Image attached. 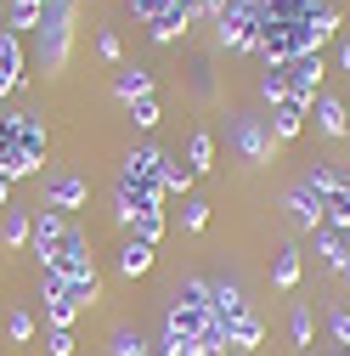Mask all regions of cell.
<instances>
[{"label":"cell","mask_w":350,"mask_h":356,"mask_svg":"<svg viewBox=\"0 0 350 356\" xmlns=\"http://www.w3.org/2000/svg\"><path fill=\"white\" fill-rule=\"evenodd\" d=\"M46 159V130H40L34 113H6L0 119V175L6 181H23V175L40 170Z\"/></svg>","instance_id":"cell-1"},{"label":"cell","mask_w":350,"mask_h":356,"mask_svg":"<svg viewBox=\"0 0 350 356\" xmlns=\"http://www.w3.org/2000/svg\"><path fill=\"white\" fill-rule=\"evenodd\" d=\"M215 40L226 51H254L260 46V0H226L215 12Z\"/></svg>","instance_id":"cell-2"},{"label":"cell","mask_w":350,"mask_h":356,"mask_svg":"<svg viewBox=\"0 0 350 356\" xmlns=\"http://www.w3.org/2000/svg\"><path fill=\"white\" fill-rule=\"evenodd\" d=\"M40 266H46V277H62V283L97 272V266H91V243H85L79 227H62V238H57L46 254H40Z\"/></svg>","instance_id":"cell-3"},{"label":"cell","mask_w":350,"mask_h":356,"mask_svg":"<svg viewBox=\"0 0 350 356\" xmlns=\"http://www.w3.org/2000/svg\"><path fill=\"white\" fill-rule=\"evenodd\" d=\"M68 34H74V0H46V17H40V63H46V74H57L68 63Z\"/></svg>","instance_id":"cell-4"},{"label":"cell","mask_w":350,"mask_h":356,"mask_svg":"<svg viewBox=\"0 0 350 356\" xmlns=\"http://www.w3.org/2000/svg\"><path fill=\"white\" fill-rule=\"evenodd\" d=\"M232 142H238V153H243L249 164H272V153L283 147V142L272 136V124H266V119H249V113H232Z\"/></svg>","instance_id":"cell-5"},{"label":"cell","mask_w":350,"mask_h":356,"mask_svg":"<svg viewBox=\"0 0 350 356\" xmlns=\"http://www.w3.org/2000/svg\"><path fill=\"white\" fill-rule=\"evenodd\" d=\"M119 209V227H136L142 215H153L158 204H164V187H153V181H130V175H119V198H113Z\"/></svg>","instance_id":"cell-6"},{"label":"cell","mask_w":350,"mask_h":356,"mask_svg":"<svg viewBox=\"0 0 350 356\" xmlns=\"http://www.w3.org/2000/svg\"><path fill=\"white\" fill-rule=\"evenodd\" d=\"M283 204H288V220H294L299 232H317V227H322V215H328V198L317 193L311 175H299V181L288 187V198H283Z\"/></svg>","instance_id":"cell-7"},{"label":"cell","mask_w":350,"mask_h":356,"mask_svg":"<svg viewBox=\"0 0 350 356\" xmlns=\"http://www.w3.org/2000/svg\"><path fill=\"white\" fill-rule=\"evenodd\" d=\"M283 74H288V97L294 102H317V85H322V51H311V57H294V63H283Z\"/></svg>","instance_id":"cell-8"},{"label":"cell","mask_w":350,"mask_h":356,"mask_svg":"<svg viewBox=\"0 0 350 356\" xmlns=\"http://www.w3.org/2000/svg\"><path fill=\"white\" fill-rule=\"evenodd\" d=\"M85 198H91V187H85L79 181V175H51V181H46V204H40V209H57V215H68V209H85Z\"/></svg>","instance_id":"cell-9"},{"label":"cell","mask_w":350,"mask_h":356,"mask_svg":"<svg viewBox=\"0 0 350 356\" xmlns=\"http://www.w3.org/2000/svg\"><path fill=\"white\" fill-rule=\"evenodd\" d=\"M164 159H169L164 147H136V153L124 159V170H119V175H130V181H153V187H158V175H164Z\"/></svg>","instance_id":"cell-10"},{"label":"cell","mask_w":350,"mask_h":356,"mask_svg":"<svg viewBox=\"0 0 350 356\" xmlns=\"http://www.w3.org/2000/svg\"><path fill=\"white\" fill-rule=\"evenodd\" d=\"M305 113H311V102H294V97L277 102L272 119H266V124H272V136H277V142H294V136H299V124H305Z\"/></svg>","instance_id":"cell-11"},{"label":"cell","mask_w":350,"mask_h":356,"mask_svg":"<svg viewBox=\"0 0 350 356\" xmlns=\"http://www.w3.org/2000/svg\"><path fill=\"white\" fill-rule=\"evenodd\" d=\"M221 323H226V345H238V350H254L266 339V323H260L254 311H238V317H221Z\"/></svg>","instance_id":"cell-12"},{"label":"cell","mask_w":350,"mask_h":356,"mask_svg":"<svg viewBox=\"0 0 350 356\" xmlns=\"http://www.w3.org/2000/svg\"><path fill=\"white\" fill-rule=\"evenodd\" d=\"M153 249H158V243L130 238V243L119 249V272H124V277H147V272H153Z\"/></svg>","instance_id":"cell-13"},{"label":"cell","mask_w":350,"mask_h":356,"mask_svg":"<svg viewBox=\"0 0 350 356\" xmlns=\"http://www.w3.org/2000/svg\"><path fill=\"white\" fill-rule=\"evenodd\" d=\"M311 108H317V130L322 136H350V113H344L339 97H317Z\"/></svg>","instance_id":"cell-14"},{"label":"cell","mask_w":350,"mask_h":356,"mask_svg":"<svg viewBox=\"0 0 350 356\" xmlns=\"http://www.w3.org/2000/svg\"><path fill=\"white\" fill-rule=\"evenodd\" d=\"M17 79H23V46H17V34H0V97H6Z\"/></svg>","instance_id":"cell-15"},{"label":"cell","mask_w":350,"mask_h":356,"mask_svg":"<svg viewBox=\"0 0 350 356\" xmlns=\"http://www.w3.org/2000/svg\"><path fill=\"white\" fill-rule=\"evenodd\" d=\"M113 97H119V102H142V97H153V74H147V68H124V74L113 79Z\"/></svg>","instance_id":"cell-16"},{"label":"cell","mask_w":350,"mask_h":356,"mask_svg":"<svg viewBox=\"0 0 350 356\" xmlns=\"http://www.w3.org/2000/svg\"><path fill=\"white\" fill-rule=\"evenodd\" d=\"M187 29H192V12H187V6H175V12H164V17L147 23V34L158 40V46H169V40H175V34H187Z\"/></svg>","instance_id":"cell-17"},{"label":"cell","mask_w":350,"mask_h":356,"mask_svg":"<svg viewBox=\"0 0 350 356\" xmlns=\"http://www.w3.org/2000/svg\"><path fill=\"white\" fill-rule=\"evenodd\" d=\"M62 227H68V220H62L57 209H40V215H34V238H28V243H34L40 254H46V249H51V243L62 238Z\"/></svg>","instance_id":"cell-18"},{"label":"cell","mask_w":350,"mask_h":356,"mask_svg":"<svg viewBox=\"0 0 350 356\" xmlns=\"http://www.w3.org/2000/svg\"><path fill=\"white\" fill-rule=\"evenodd\" d=\"M187 170H192V175L215 170V136H209V130H198V136L187 142Z\"/></svg>","instance_id":"cell-19"},{"label":"cell","mask_w":350,"mask_h":356,"mask_svg":"<svg viewBox=\"0 0 350 356\" xmlns=\"http://www.w3.org/2000/svg\"><path fill=\"white\" fill-rule=\"evenodd\" d=\"M238 311H249V300H243V289L226 277V283H215V317H238Z\"/></svg>","instance_id":"cell-20"},{"label":"cell","mask_w":350,"mask_h":356,"mask_svg":"<svg viewBox=\"0 0 350 356\" xmlns=\"http://www.w3.org/2000/svg\"><path fill=\"white\" fill-rule=\"evenodd\" d=\"M260 97H266L272 108L288 102V74H283V63H266V74H260Z\"/></svg>","instance_id":"cell-21"},{"label":"cell","mask_w":350,"mask_h":356,"mask_svg":"<svg viewBox=\"0 0 350 356\" xmlns=\"http://www.w3.org/2000/svg\"><path fill=\"white\" fill-rule=\"evenodd\" d=\"M272 283H277V289H294V283H299V249H277V260H272Z\"/></svg>","instance_id":"cell-22"},{"label":"cell","mask_w":350,"mask_h":356,"mask_svg":"<svg viewBox=\"0 0 350 356\" xmlns=\"http://www.w3.org/2000/svg\"><path fill=\"white\" fill-rule=\"evenodd\" d=\"M28 238H34V220H28V209H12V204H6V243H12V249H23Z\"/></svg>","instance_id":"cell-23"},{"label":"cell","mask_w":350,"mask_h":356,"mask_svg":"<svg viewBox=\"0 0 350 356\" xmlns=\"http://www.w3.org/2000/svg\"><path fill=\"white\" fill-rule=\"evenodd\" d=\"M74 317H79V305H74V300L46 294V323H51V328H74Z\"/></svg>","instance_id":"cell-24"},{"label":"cell","mask_w":350,"mask_h":356,"mask_svg":"<svg viewBox=\"0 0 350 356\" xmlns=\"http://www.w3.org/2000/svg\"><path fill=\"white\" fill-rule=\"evenodd\" d=\"M158 187H164V193H187V187H192V170H187V164H175V159H164Z\"/></svg>","instance_id":"cell-25"},{"label":"cell","mask_w":350,"mask_h":356,"mask_svg":"<svg viewBox=\"0 0 350 356\" xmlns=\"http://www.w3.org/2000/svg\"><path fill=\"white\" fill-rule=\"evenodd\" d=\"M288 334H294V345H311V339H317V323H311V311H305V305H294Z\"/></svg>","instance_id":"cell-26"},{"label":"cell","mask_w":350,"mask_h":356,"mask_svg":"<svg viewBox=\"0 0 350 356\" xmlns=\"http://www.w3.org/2000/svg\"><path fill=\"white\" fill-rule=\"evenodd\" d=\"M181 227H187V232H203V227H209V204H203V198H187V204H181Z\"/></svg>","instance_id":"cell-27"},{"label":"cell","mask_w":350,"mask_h":356,"mask_svg":"<svg viewBox=\"0 0 350 356\" xmlns=\"http://www.w3.org/2000/svg\"><path fill=\"white\" fill-rule=\"evenodd\" d=\"M40 17H46V6H23V0H12V12H6L12 29H40Z\"/></svg>","instance_id":"cell-28"},{"label":"cell","mask_w":350,"mask_h":356,"mask_svg":"<svg viewBox=\"0 0 350 356\" xmlns=\"http://www.w3.org/2000/svg\"><path fill=\"white\" fill-rule=\"evenodd\" d=\"M46 350H51V356H74V350H79L74 328H46Z\"/></svg>","instance_id":"cell-29"},{"label":"cell","mask_w":350,"mask_h":356,"mask_svg":"<svg viewBox=\"0 0 350 356\" xmlns=\"http://www.w3.org/2000/svg\"><path fill=\"white\" fill-rule=\"evenodd\" d=\"M130 119H136L142 130H153V124H158V97H142V102H130Z\"/></svg>","instance_id":"cell-30"},{"label":"cell","mask_w":350,"mask_h":356,"mask_svg":"<svg viewBox=\"0 0 350 356\" xmlns=\"http://www.w3.org/2000/svg\"><path fill=\"white\" fill-rule=\"evenodd\" d=\"M97 51H102L108 63H119V51H124V46H119V34H113V29H102V34H97Z\"/></svg>","instance_id":"cell-31"},{"label":"cell","mask_w":350,"mask_h":356,"mask_svg":"<svg viewBox=\"0 0 350 356\" xmlns=\"http://www.w3.org/2000/svg\"><path fill=\"white\" fill-rule=\"evenodd\" d=\"M28 334H34V317H28V311H12V339H17V345H23V339H28Z\"/></svg>","instance_id":"cell-32"},{"label":"cell","mask_w":350,"mask_h":356,"mask_svg":"<svg viewBox=\"0 0 350 356\" xmlns=\"http://www.w3.org/2000/svg\"><path fill=\"white\" fill-rule=\"evenodd\" d=\"M333 339L350 345V311H333Z\"/></svg>","instance_id":"cell-33"},{"label":"cell","mask_w":350,"mask_h":356,"mask_svg":"<svg viewBox=\"0 0 350 356\" xmlns=\"http://www.w3.org/2000/svg\"><path fill=\"white\" fill-rule=\"evenodd\" d=\"M339 74H350V40L339 46Z\"/></svg>","instance_id":"cell-34"},{"label":"cell","mask_w":350,"mask_h":356,"mask_svg":"<svg viewBox=\"0 0 350 356\" xmlns=\"http://www.w3.org/2000/svg\"><path fill=\"white\" fill-rule=\"evenodd\" d=\"M12 204V181H6V175H0V209H6Z\"/></svg>","instance_id":"cell-35"},{"label":"cell","mask_w":350,"mask_h":356,"mask_svg":"<svg viewBox=\"0 0 350 356\" xmlns=\"http://www.w3.org/2000/svg\"><path fill=\"white\" fill-rule=\"evenodd\" d=\"M339 187H344V198H350V170H344V175H339Z\"/></svg>","instance_id":"cell-36"},{"label":"cell","mask_w":350,"mask_h":356,"mask_svg":"<svg viewBox=\"0 0 350 356\" xmlns=\"http://www.w3.org/2000/svg\"><path fill=\"white\" fill-rule=\"evenodd\" d=\"M23 6H46V0H23Z\"/></svg>","instance_id":"cell-37"},{"label":"cell","mask_w":350,"mask_h":356,"mask_svg":"<svg viewBox=\"0 0 350 356\" xmlns=\"http://www.w3.org/2000/svg\"><path fill=\"white\" fill-rule=\"evenodd\" d=\"M221 356H226V350H221Z\"/></svg>","instance_id":"cell-38"}]
</instances>
